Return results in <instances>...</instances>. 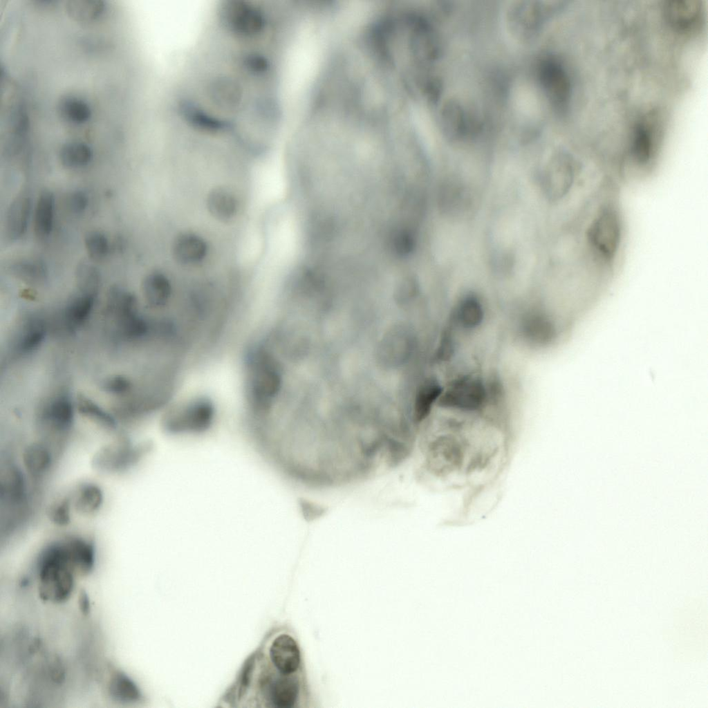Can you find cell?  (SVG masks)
Listing matches in <instances>:
<instances>
[{
	"mask_svg": "<svg viewBox=\"0 0 708 708\" xmlns=\"http://www.w3.org/2000/svg\"><path fill=\"white\" fill-rule=\"evenodd\" d=\"M36 570L41 599L61 603L71 597L77 575L62 539L44 547L37 557Z\"/></svg>",
	"mask_w": 708,
	"mask_h": 708,
	"instance_id": "6da1fadb",
	"label": "cell"
},
{
	"mask_svg": "<svg viewBox=\"0 0 708 708\" xmlns=\"http://www.w3.org/2000/svg\"><path fill=\"white\" fill-rule=\"evenodd\" d=\"M248 391L250 403L258 415H265L281 385L278 362L265 346H254L247 355Z\"/></svg>",
	"mask_w": 708,
	"mask_h": 708,
	"instance_id": "7a4b0ae2",
	"label": "cell"
},
{
	"mask_svg": "<svg viewBox=\"0 0 708 708\" xmlns=\"http://www.w3.org/2000/svg\"><path fill=\"white\" fill-rule=\"evenodd\" d=\"M151 447L149 442L136 445L124 436H120L102 447L93 455L91 464L98 472L121 473L136 465Z\"/></svg>",
	"mask_w": 708,
	"mask_h": 708,
	"instance_id": "3957f363",
	"label": "cell"
},
{
	"mask_svg": "<svg viewBox=\"0 0 708 708\" xmlns=\"http://www.w3.org/2000/svg\"><path fill=\"white\" fill-rule=\"evenodd\" d=\"M214 418L212 402L198 398L170 411L163 418L162 426L173 434L201 433L209 428Z\"/></svg>",
	"mask_w": 708,
	"mask_h": 708,
	"instance_id": "277c9868",
	"label": "cell"
},
{
	"mask_svg": "<svg viewBox=\"0 0 708 708\" xmlns=\"http://www.w3.org/2000/svg\"><path fill=\"white\" fill-rule=\"evenodd\" d=\"M558 6L545 1H517L509 9L507 21L518 37L530 39L537 37L544 23L557 10Z\"/></svg>",
	"mask_w": 708,
	"mask_h": 708,
	"instance_id": "5b68a950",
	"label": "cell"
},
{
	"mask_svg": "<svg viewBox=\"0 0 708 708\" xmlns=\"http://www.w3.org/2000/svg\"><path fill=\"white\" fill-rule=\"evenodd\" d=\"M540 84L548 100L560 113L568 109L571 84L563 66L555 58L544 59L539 70Z\"/></svg>",
	"mask_w": 708,
	"mask_h": 708,
	"instance_id": "8992f818",
	"label": "cell"
},
{
	"mask_svg": "<svg viewBox=\"0 0 708 708\" xmlns=\"http://www.w3.org/2000/svg\"><path fill=\"white\" fill-rule=\"evenodd\" d=\"M487 391L482 380L463 377L453 382L438 398L440 407L461 411H475L485 402Z\"/></svg>",
	"mask_w": 708,
	"mask_h": 708,
	"instance_id": "52a82bcc",
	"label": "cell"
},
{
	"mask_svg": "<svg viewBox=\"0 0 708 708\" xmlns=\"http://www.w3.org/2000/svg\"><path fill=\"white\" fill-rule=\"evenodd\" d=\"M1 501L8 512L16 517L24 514L27 507V487L21 469L13 463H6L1 474Z\"/></svg>",
	"mask_w": 708,
	"mask_h": 708,
	"instance_id": "ba28073f",
	"label": "cell"
},
{
	"mask_svg": "<svg viewBox=\"0 0 708 708\" xmlns=\"http://www.w3.org/2000/svg\"><path fill=\"white\" fill-rule=\"evenodd\" d=\"M520 328L527 341L541 346L555 344L565 336L554 317L542 310L527 313L521 320Z\"/></svg>",
	"mask_w": 708,
	"mask_h": 708,
	"instance_id": "9c48e42d",
	"label": "cell"
},
{
	"mask_svg": "<svg viewBox=\"0 0 708 708\" xmlns=\"http://www.w3.org/2000/svg\"><path fill=\"white\" fill-rule=\"evenodd\" d=\"M468 115L456 100L445 102L440 110V123L445 136L451 141L465 138L471 131Z\"/></svg>",
	"mask_w": 708,
	"mask_h": 708,
	"instance_id": "30bf717a",
	"label": "cell"
},
{
	"mask_svg": "<svg viewBox=\"0 0 708 708\" xmlns=\"http://www.w3.org/2000/svg\"><path fill=\"white\" fill-rule=\"evenodd\" d=\"M207 245L200 235L185 232L177 235L171 245L175 261L183 265H194L202 261L207 254Z\"/></svg>",
	"mask_w": 708,
	"mask_h": 708,
	"instance_id": "8fae6325",
	"label": "cell"
},
{
	"mask_svg": "<svg viewBox=\"0 0 708 708\" xmlns=\"http://www.w3.org/2000/svg\"><path fill=\"white\" fill-rule=\"evenodd\" d=\"M32 211V201L27 195L17 196L10 204L5 221V232L10 242L19 240L26 232Z\"/></svg>",
	"mask_w": 708,
	"mask_h": 708,
	"instance_id": "7c38bea8",
	"label": "cell"
},
{
	"mask_svg": "<svg viewBox=\"0 0 708 708\" xmlns=\"http://www.w3.org/2000/svg\"><path fill=\"white\" fill-rule=\"evenodd\" d=\"M77 575H87L93 569L95 549L92 540L79 535L62 538Z\"/></svg>",
	"mask_w": 708,
	"mask_h": 708,
	"instance_id": "4fadbf2b",
	"label": "cell"
},
{
	"mask_svg": "<svg viewBox=\"0 0 708 708\" xmlns=\"http://www.w3.org/2000/svg\"><path fill=\"white\" fill-rule=\"evenodd\" d=\"M270 654L273 664L281 673H292L299 665V650L290 635L283 634L278 636L271 645Z\"/></svg>",
	"mask_w": 708,
	"mask_h": 708,
	"instance_id": "5bb4252c",
	"label": "cell"
},
{
	"mask_svg": "<svg viewBox=\"0 0 708 708\" xmlns=\"http://www.w3.org/2000/svg\"><path fill=\"white\" fill-rule=\"evenodd\" d=\"M141 286L145 299L150 308L160 309L169 303L172 286L163 273L158 271L150 272L143 279Z\"/></svg>",
	"mask_w": 708,
	"mask_h": 708,
	"instance_id": "9a60e30c",
	"label": "cell"
},
{
	"mask_svg": "<svg viewBox=\"0 0 708 708\" xmlns=\"http://www.w3.org/2000/svg\"><path fill=\"white\" fill-rule=\"evenodd\" d=\"M701 5L696 0H671L666 2L664 13L667 19L674 27L686 30L693 27L698 21Z\"/></svg>",
	"mask_w": 708,
	"mask_h": 708,
	"instance_id": "2e32d148",
	"label": "cell"
},
{
	"mask_svg": "<svg viewBox=\"0 0 708 708\" xmlns=\"http://www.w3.org/2000/svg\"><path fill=\"white\" fill-rule=\"evenodd\" d=\"M206 207L214 218L221 222H229L235 217L239 204L232 192L226 188L217 187L209 192Z\"/></svg>",
	"mask_w": 708,
	"mask_h": 708,
	"instance_id": "e0dca14e",
	"label": "cell"
},
{
	"mask_svg": "<svg viewBox=\"0 0 708 708\" xmlns=\"http://www.w3.org/2000/svg\"><path fill=\"white\" fill-rule=\"evenodd\" d=\"M53 460L52 452L44 442H31L22 452L24 467L32 478H40L48 473Z\"/></svg>",
	"mask_w": 708,
	"mask_h": 708,
	"instance_id": "ac0fdd59",
	"label": "cell"
},
{
	"mask_svg": "<svg viewBox=\"0 0 708 708\" xmlns=\"http://www.w3.org/2000/svg\"><path fill=\"white\" fill-rule=\"evenodd\" d=\"M94 151L86 143L76 139L64 138L58 150V158L63 167L82 168L93 160Z\"/></svg>",
	"mask_w": 708,
	"mask_h": 708,
	"instance_id": "d6986e66",
	"label": "cell"
},
{
	"mask_svg": "<svg viewBox=\"0 0 708 708\" xmlns=\"http://www.w3.org/2000/svg\"><path fill=\"white\" fill-rule=\"evenodd\" d=\"M8 271L15 278L30 285H41L48 278L45 262L37 258H22L15 260L8 266Z\"/></svg>",
	"mask_w": 708,
	"mask_h": 708,
	"instance_id": "ffe728a7",
	"label": "cell"
},
{
	"mask_svg": "<svg viewBox=\"0 0 708 708\" xmlns=\"http://www.w3.org/2000/svg\"><path fill=\"white\" fill-rule=\"evenodd\" d=\"M55 196L50 191L42 192L38 197L33 216L34 232L39 239H46L54 225Z\"/></svg>",
	"mask_w": 708,
	"mask_h": 708,
	"instance_id": "44dd1931",
	"label": "cell"
},
{
	"mask_svg": "<svg viewBox=\"0 0 708 708\" xmlns=\"http://www.w3.org/2000/svg\"><path fill=\"white\" fill-rule=\"evenodd\" d=\"M109 696L120 703H133L140 700L141 693L133 680L120 670L113 671L107 682Z\"/></svg>",
	"mask_w": 708,
	"mask_h": 708,
	"instance_id": "7402d4cb",
	"label": "cell"
},
{
	"mask_svg": "<svg viewBox=\"0 0 708 708\" xmlns=\"http://www.w3.org/2000/svg\"><path fill=\"white\" fill-rule=\"evenodd\" d=\"M442 393V388L434 378L427 379L420 386L414 402V418L417 422L425 420L429 414L434 403Z\"/></svg>",
	"mask_w": 708,
	"mask_h": 708,
	"instance_id": "603a6c76",
	"label": "cell"
},
{
	"mask_svg": "<svg viewBox=\"0 0 708 708\" xmlns=\"http://www.w3.org/2000/svg\"><path fill=\"white\" fill-rule=\"evenodd\" d=\"M72 501L77 512L82 515H90L102 507L104 495L97 485L86 483L78 487Z\"/></svg>",
	"mask_w": 708,
	"mask_h": 708,
	"instance_id": "cb8c5ba5",
	"label": "cell"
},
{
	"mask_svg": "<svg viewBox=\"0 0 708 708\" xmlns=\"http://www.w3.org/2000/svg\"><path fill=\"white\" fill-rule=\"evenodd\" d=\"M457 322L466 328H473L483 319V308L479 299L473 295L464 297L456 310Z\"/></svg>",
	"mask_w": 708,
	"mask_h": 708,
	"instance_id": "d4e9b609",
	"label": "cell"
},
{
	"mask_svg": "<svg viewBox=\"0 0 708 708\" xmlns=\"http://www.w3.org/2000/svg\"><path fill=\"white\" fill-rule=\"evenodd\" d=\"M76 284L82 294L95 296L101 283L98 269L91 262L82 261L75 268Z\"/></svg>",
	"mask_w": 708,
	"mask_h": 708,
	"instance_id": "484cf974",
	"label": "cell"
},
{
	"mask_svg": "<svg viewBox=\"0 0 708 708\" xmlns=\"http://www.w3.org/2000/svg\"><path fill=\"white\" fill-rule=\"evenodd\" d=\"M298 695V683L290 677H281L273 684L271 689V698L273 704L279 708L291 707L295 702Z\"/></svg>",
	"mask_w": 708,
	"mask_h": 708,
	"instance_id": "4316f807",
	"label": "cell"
},
{
	"mask_svg": "<svg viewBox=\"0 0 708 708\" xmlns=\"http://www.w3.org/2000/svg\"><path fill=\"white\" fill-rule=\"evenodd\" d=\"M84 245L88 255L92 260L96 261L105 259L109 252L108 239L98 231H91L86 234Z\"/></svg>",
	"mask_w": 708,
	"mask_h": 708,
	"instance_id": "83f0119b",
	"label": "cell"
},
{
	"mask_svg": "<svg viewBox=\"0 0 708 708\" xmlns=\"http://www.w3.org/2000/svg\"><path fill=\"white\" fill-rule=\"evenodd\" d=\"M73 501L69 497H63L49 506L47 515L56 525L66 526L71 522V507Z\"/></svg>",
	"mask_w": 708,
	"mask_h": 708,
	"instance_id": "f1b7e54d",
	"label": "cell"
},
{
	"mask_svg": "<svg viewBox=\"0 0 708 708\" xmlns=\"http://www.w3.org/2000/svg\"><path fill=\"white\" fill-rule=\"evenodd\" d=\"M445 194H443V203L445 204V208H448L451 210L456 209V211L461 208L464 205L465 201V194L464 189L460 186L457 185H450L445 187L444 189Z\"/></svg>",
	"mask_w": 708,
	"mask_h": 708,
	"instance_id": "f546056e",
	"label": "cell"
},
{
	"mask_svg": "<svg viewBox=\"0 0 708 708\" xmlns=\"http://www.w3.org/2000/svg\"><path fill=\"white\" fill-rule=\"evenodd\" d=\"M88 204L86 194L80 190L72 192L66 198V206L68 210L75 214H82Z\"/></svg>",
	"mask_w": 708,
	"mask_h": 708,
	"instance_id": "4dcf8cb0",
	"label": "cell"
},
{
	"mask_svg": "<svg viewBox=\"0 0 708 708\" xmlns=\"http://www.w3.org/2000/svg\"><path fill=\"white\" fill-rule=\"evenodd\" d=\"M453 349L454 346L451 337L449 333H446L441 339L437 355L441 360H446L453 353Z\"/></svg>",
	"mask_w": 708,
	"mask_h": 708,
	"instance_id": "1f68e13d",
	"label": "cell"
},
{
	"mask_svg": "<svg viewBox=\"0 0 708 708\" xmlns=\"http://www.w3.org/2000/svg\"><path fill=\"white\" fill-rule=\"evenodd\" d=\"M79 605L82 613L87 614L90 610L89 599L84 591H82L79 597Z\"/></svg>",
	"mask_w": 708,
	"mask_h": 708,
	"instance_id": "d6a6232c",
	"label": "cell"
},
{
	"mask_svg": "<svg viewBox=\"0 0 708 708\" xmlns=\"http://www.w3.org/2000/svg\"><path fill=\"white\" fill-rule=\"evenodd\" d=\"M251 664H252L251 662L248 663V664L245 667L243 675L242 676L241 688V691H245V687H246V685H248V682L249 681V678H250V671L251 669Z\"/></svg>",
	"mask_w": 708,
	"mask_h": 708,
	"instance_id": "836d02e7",
	"label": "cell"
}]
</instances>
